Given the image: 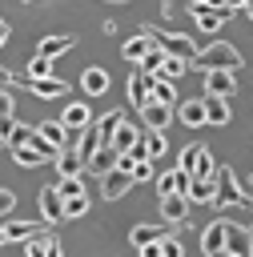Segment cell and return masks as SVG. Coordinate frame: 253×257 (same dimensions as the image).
<instances>
[{"instance_id": "obj_1", "label": "cell", "mask_w": 253, "mask_h": 257, "mask_svg": "<svg viewBox=\"0 0 253 257\" xmlns=\"http://www.w3.org/2000/svg\"><path fill=\"white\" fill-rule=\"evenodd\" d=\"M193 68H201V72H209V68H229V72H241V68H245V60H241V52H237L233 44H225V40H213V44L197 48V56H193Z\"/></svg>"}, {"instance_id": "obj_2", "label": "cell", "mask_w": 253, "mask_h": 257, "mask_svg": "<svg viewBox=\"0 0 253 257\" xmlns=\"http://www.w3.org/2000/svg\"><path fill=\"white\" fill-rule=\"evenodd\" d=\"M213 181H217V197H213V205H237V209H253V197L237 185V173L229 169V165H221L217 173H213Z\"/></svg>"}, {"instance_id": "obj_3", "label": "cell", "mask_w": 253, "mask_h": 257, "mask_svg": "<svg viewBox=\"0 0 253 257\" xmlns=\"http://www.w3.org/2000/svg\"><path fill=\"white\" fill-rule=\"evenodd\" d=\"M149 28V36L169 52V56H181V60H189L193 64V56H197V44H193V36H185V32H161L157 24H145Z\"/></svg>"}, {"instance_id": "obj_4", "label": "cell", "mask_w": 253, "mask_h": 257, "mask_svg": "<svg viewBox=\"0 0 253 257\" xmlns=\"http://www.w3.org/2000/svg\"><path fill=\"white\" fill-rule=\"evenodd\" d=\"M177 169H185L189 177H213V173H217L213 153H209L205 145H189V149H181V165H177Z\"/></svg>"}, {"instance_id": "obj_5", "label": "cell", "mask_w": 253, "mask_h": 257, "mask_svg": "<svg viewBox=\"0 0 253 257\" xmlns=\"http://www.w3.org/2000/svg\"><path fill=\"white\" fill-rule=\"evenodd\" d=\"M189 16H193V24H197L201 32H217V28L233 16V8H209L205 0H193V4H189Z\"/></svg>"}, {"instance_id": "obj_6", "label": "cell", "mask_w": 253, "mask_h": 257, "mask_svg": "<svg viewBox=\"0 0 253 257\" xmlns=\"http://www.w3.org/2000/svg\"><path fill=\"white\" fill-rule=\"evenodd\" d=\"M129 189H133V173H129V169L112 165L108 173H100V197H104V201H116V197H124Z\"/></svg>"}, {"instance_id": "obj_7", "label": "cell", "mask_w": 253, "mask_h": 257, "mask_svg": "<svg viewBox=\"0 0 253 257\" xmlns=\"http://www.w3.org/2000/svg\"><path fill=\"white\" fill-rule=\"evenodd\" d=\"M16 84H24L32 96H44V100H52V96H68V84L64 80H56V76H20Z\"/></svg>"}, {"instance_id": "obj_8", "label": "cell", "mask_w": 253, "mask_h": 257, "mask_svg": "<svg viewBox=\"0 0 253 257\" xmlns=\"http://www.w3.org/2000/svg\"><path fill=\"white\" fill-rule=\"evenodd\" d=\"M153 76H157V72H145L141 64L129 72V80H124V92H129V100H133L137 108H141V104L153 96Z\"/></svg>"}, {"instance_id": "obj_9", "label": "cell", "mask_w": 253, "mask_h": 257, "mask_svg": "<svg viewBox=\"0 0 253 257\" xmlns=\"http://www.w3.org/2000/svg\"><path fill=\"white\" fill-rule=\"evenodd\" d=\"M36 205H40V221H48V225H60L64 221V197L56 193V185H44Z\"/></svg>"}, {"instance_id": "obj_10", "label": "cell", "mask_w": 253, "mask_h": 257, "mask_svg": "<svg viewBox=\"0 0 253 257\" xmlns=\"http://www.w3.org/2000/svg\"><path fill=\"white\" fill-rule=\"evenodd\" d=\"M161 201V221H169V225H181L185 217H189V197L185 193H165V197H157Z\"/></svg>"}, {"instance_id": "obj_11", "label": "cell", "mask_w": 253, "mask_h": 257, "mask_svg": "<svg viewBox=\"0 0 253 257\" xmlns=\"http://www.w3.org/2000/svg\"><path fill=\"white\" fill-rule=\"evenodd\" d=\"M233 76L237 72H229V68H209L205 72V96H233V88H237Z\"/></svg>"}, {"instance_id": "obj_12", "label": "cell", "mask_w": 253, "mask_h": 257, "mask_svg": "<svg viewBox=\"0 0 253 257\" xmlns=\"http://www.w3.org/2000/svg\"><path fill=\"white\" fill-rule=\"evenodd\" d=\"M225 253H233V257H249L253 253V237H249V229L245 225H225Z\"/></svg>"}, {"instance_id": "obj_13", "label": "cell", "mask_w": 253, "mask_h": 257, "mask_svg": "<svg viewBox=\"0 0 253 257\" xmlns=\"http://www.w3.org/2000/svg\"><path fill=\"white\" fill-rule=\"evenodd\" d=\"M141 120H145V128H169L173 104H165V100H145V104H141Z\"/></svg>"}, {"instance_id": "obj_14", "label": "cell", "mask_w": 253, "mask_h": 257, "mask_svg": "<svg viewBox=\"0 0 253 257\" xmlns=\"http://www.w3.org/2000/svg\"><path fill=\"white\" fill-rule=\"evenodd\" d=\"M225 225H229V217H217V221H209L205 225V233H201V253H225Z\"/></svg>"}, {"instance_id": "obj_15", "label": "cell", "mask_w": 253, "mask_h": 257, "mask_svg": "<svg viewBox=\"0 0 253 257\" xmlns=\"http://www.w3.org/2000/svg\"><path fill=\"white\" fill-rule=\"evenodd\" d=\"M153 181H157V197H165V193H185L193 177H189L185 169H165V173H157Z\"/></svg>"}, {"instance_id": "obj_16", "label": "cell", "mask_w": 253, "mask_h": 257, "mask_svg": "<svg viewBox=\"0 0 253 257\" xmlns=\"http://www.w3.org/2000/svg\"><path fill=\"white\" fill-rule=\"evenodd\" d=\"M44 253H60V237L56 233H32L24 237V257H44Z\"/></svg>"}, {"instance_id": "obj_17", "label": "cell", "mask_w": 253, "mask_h": 257, "mask_svg": "<svg viewBox=\"0 0 253 257\" xmlns=\"http://www.w3.org/2000/svg\"><path fill=\"white\" fill-rule=\"evenodd\" d=\"M173 112H177V120H181V124H189V128H201V124H205V96L181 100Z\"/></svg>"}, {"instance_id": "obj_18", "label": "cell", "mask_w": 253, "mask_h": 257, "mask_svg": "<svg viewBox=\"0 0 253 257\" xmlns=\"http://www.w3.org/2000/svg\"><path fill=\"white\" fill-rule=\"evenodd\" d=\"M88 165H84V157L76 153V145H64L60 153H56V177H72V173H84Z\"/></svg>"}, {"instance_id": "obj_19", "label": "cell", "mask_w": 253, "mask_h": 257, "mask_svg": "<svg viewBox=\"0 0 253 257\" xmlns=\"http://www.w3.org/2000/svg\"><path fill=\"white\" fill-rule=\"evenodd\" d=\"M185 197H189L193 205H213V197H217V181H213V177H193L189 189H185Z\"/></svg>"}, {"instance_id": "obj_20", "label": "cell", "mask_w": 253, "mask_h": 257, "mask_svg": "<svg viewBox=\"0 0 253 257\" xmlns=\"http://www.w3.org/2000/svg\"><path fill=\"white\" fill-rule=\"evenodd\" d=\"M149 44H153V36H149V28H141L137 36H129V40L120 44V56H124L129 64H141V56L149 52Z\"/></svg>"}, {"instance_id": "obj_21", "label": "cell", "mask_w": 253, "mask_h": 257, "mask_svg": "<svg viewBox=\"0 0 253 257\" xmlns=\"http://www.w3.org/2000/svg\"><path fill=\"white\" fill-rule=\"evenodd\" d=\"M60 120H64L68 133H80V128L92 120V108H88L84 100H72V104H64V116H60Z\"/></svg>"}, {"instance_id": "obj_22", "label": "cell", "mask_w": 253, "mask_h": 257, "mask_svg": "<svg viewBox=\"0 0 253 257\" xmlns=\"http://www.w3.org/2000/svg\"><path fill=\"white\" fill-rule=\"evenodd\" d=\"M36 133H40L48 145H56V149L72 145V137H68V128H64V120H60V116H56V120H40V124H36Z\"/></svg>"}, {"instance_id": "obj_23", "label": "cell", "mask_w": 253, "mask_h": 257, "mask_svg": "<svg viewBox=\"0 0 253 257\" xmlns=\"http://www.w3.org/2000/svg\"><path fill=\"white\" fill-rule=\"evenodd\" d=\"M72 44H76V36H68V32H64V36H40L36 52H40V56H48V60H56V56H60V52H68Z\"/></svg>"}, {"instance_id": "obj_24", "label": "cell", "mask_w": 253, "mask_h": 257, "mask_svg": "<svg viewBox=\"0 0 253 257\" xmlns=\"http://www.w3.org/2000/svg\"><path fill=\"white\" fill-rule=\"evenodd\" d=\"M229 96H205V124H229Z\"/></svg>"}, {"instance_id": "obj_25", "label": "cell", "mask_w": 253, "mask_h": 257, "mask_svg": "<svg viewBox=\"0 0 253 257\" xmlns=\"http://www.w3.org/2000/svg\"><path fill=\"white\" fill-rule=\"evenodd\" d=\"M72 145H76V153H80V157H84V165H88V157L100 149V133H96V124L88 120V124L76 133V141H72Z\"/></svg>"}, {"instance_id": "obj_26", "label": "cell", "mask_w": 253, "mask_h": 257, "mask_svg": "<svg viewBox=\"0 0 253 257\" xmlns=\"http://www.w3.org/2000/svg\"><path fill=\"white\" fill-rule=\"evenodd\" d=\"M165 229H173V225H169V221H165V225H137V229L129 233V241H133V249H141V245L161 241V237H165Z\"/></svg>"}, {"instance_id": "obj_27", "label": "cell", "mask_w": 253, "mask_h": 257, "mask_svg": "<svg viewBox=\"0 0 253 257\" xmlns=\"http://www.w3.org/2000/svg\"><path fill=\"white\" fill-rule=\"evenodd\" d=\"M137 141H141V128H133V124H129V120H120V124H116V133H112V141H108V145H112V149H116V153H129V149H133V145H137Z\"/></svg>"}, {"instance_id": "obj_28", "label": "cell", "mask_w": 253, "mask_h": 257, "mask_svg": "<svg viewBox=\"0 0 253 257\" xmlns=\"http://www.w3.org/2000/svg\"><path fill=\"white\" fill-rule=\"evenodd\" d=\"M80 88H84L88 96H100V92L108 88V72H104V68H84V76H80Z\"/></svg>"}, {"instance_id": "obj_29", "label": "cell", "mask_w": 253, "mask_h": 257, "mask_svg": "<svg viewBox=\"0 0 253 257\" xmlns=\"http://www.w3.org/2000/svg\"><path fill=\"white\" fill-rule=\"evenodd\" d=\"M116 157H120V153H116L112 145H100V149L88 157V169H96V177H100V173H108V169L116 165Z\"/></svg>"}, {"instance_id": "obj_30", "label": "cell", "mask_w": 253, "mask_h": 257, "mask_svg": "<svg viewBox=\"0 0 253 257\" xmlns=\"http://www.w3.org/2000/svg\"><path fill=\"white\" fill-rule=\"evenodd\" d=\"M120 120H124V112H120V108H108V112H104V116L96 120V133H100V145H108V141H112V133H116V124H120Z\"/></svg>"}, {"instance_id": "obj_31", "label": "cell", "mask_w": 253, "mask_h": 257, "mask_svg": "<svg viewBox=\"0 0 253 257\" xmlns=\"http://www.w3.org/2000/svg\"><path fill=\"white\" fill-rule=\"evenodd\" d=\"M149 100H165V104H177V88H173V80L157 72V76H153V96H149Z\"/></svg>"}, {"instance_id": "obj_32", "label": "cell", "mask_w": 253, "mask_h": 257, "mask_svg": "<svg viewBox=\"0 0 253 257\" xmlns=\"http://www.w3.org/2000/svg\"><path fill=\"white\" fill-rule=\"evenodd\" d=\"M141 141H145V149H149V157L157 161V157H165V149H169V141H165V133L161 128H145L141 133Z\"/></svg>"}, {"instance_id": "obj_33", "label": "cell", "mask_w": 253, "mask_h": 257, "mask_svg": "<svg viewBox=\"0 0 253 257\" xmlns=\"http://www.w3.org/2000/svg\"><path fill=\"white\" fill-rule=\"evenodd\" d=\"M12 157H16L20 169H36V165H44V157H40L32 145H12Z\"/></svg>"}, {"instance_id": "obj_34", "label": "cell", "mask_w": 253, "mask_h": 257, "mask_svg": "<svg viewBox=\"0 0 253 257\" xmlns=\"http://www.w3.org/2000/svg\"><path fill=\"white\" fill-rule=\"evenodd\" d=\"M88 205H92V197H88V193L64 197V221H68V217H84V213H88Z\"/></svg>"}, {"instance_id": "obj_35", "label": "cell", "mask_w": 253, "mask_h": 257, "mask_svg": "<svg viewBox=\"0 0 253 257\" xmlns=\"http://www.w3.org/2000/svg\"><path fill=\"white\" fill-rule=\"evenodd\" d=\"M56 193H60V197H76V193H84V177H80V173H72V177H56Z\"/></svg>"}, {"instance_id": "obj_36", "label": "cell", "mask_w": 253, "mask_h": 257, "mask_svg": "<svg viewBox=\"0 0 253 257\" xmlns=\"http://www.w3.org/2000/svg\"><path fill=\"white\" fill-rule=\"evenodd\" d=\"M161 60H165V48L153 40V44H149V52L141 56V68H145V72H161Z\"/></svg>"}, {"instance_id": "obj_37", "label": "cell", "mask_w": 253, "mask_h": 257, "mask_svg": "<svg viewBox=\"0 0 253 257\" xmlns=\"http://www.w3.org/2000/svg\"><path fill=\"white\" fill-rule=\"evenodd\" d=\"M157 177V165H153V157H141V161H133V185H141V181H153Z\"/></svg>"}, {"instance_id": "obj_38", "label": "cell", "mask_w": 253, "mask_h": 257, "mask_svg": "<svg viewBox=\"0 0 253 257\" xmlns=\"http://www.w3.org/2000/svg\"><path fill=\"white\" fill-rule=\"evenodd\" d=\"M185 68H189V60H181V56H169V52H165V60H161V76L177 80V76H181Z\"/></svg>"}, {"instance_id": "obj_39", "label": "cell", "mask_w": 253, "mask_h": 257, "mask_svg": "<svg viewBox=\"0 0 253 257\" xmlns=\"http://www.w3.org/2000/svg\"><path fill=\"white\" fill-rule=\"evenodd\" d=\"M40 225H32V221H12V225H4V233H8V241H24V237H32Z\"/></svg>"}, {"instance_id": "obj_40", "label": "cell", "mask_w": 253, "mask_h": 257, "mask_svg": "<svg viewBox=\"0 0 253 257\" xmlns=\"http://www.w3.org/2000/svg\"><path fill=\"white\" fill-rule=\"evenodd\" d=\"M32 133H36L32 124H20V120H16V124H12V133H8V149H12V145H28V141H32Z\"/></svg>"}, {"instance_id": "obj_41", "label": "cell", "mask_w": 253, "mask_h": 257, "mask_svg": "<svg viewBox=\"0 0 253 257\" xmlns=\"http://www.w3.org/2000/svg\"><path fill=\"white\" fill-rule=\"evenodd\" d=\"M28 76H52V60H48V56H40V52H36V56H32V60H28Z\"/></svg>"}, {"instance_id": "obj_42", "label": "cell", "mask_w": 253, "mask_h": 257, "mask_svg": "<svg viewBox=\"0 0 253 257\" xmlns=\"http://www.w3.org/2000/svg\"><path fill=\"white\" fill-rule=\"evenodd\" d=\"M161 253L165 257H181V241L177 237H161Z\"/></svg>"}, {"instance_id": "obj_43", "label": "cell", "mask_w": 253, "mask_h": 257, "mask_svg": "<svg viewBox=\"0 0 253 257\" xmlns=\"http://www.w3.org/2000/svg\"><path fill=\"white\" fill-rule=\"evenodd\" d=\"M12 205H16V193H12V189H0V217L12 213Z\"/></svg>"}, {"instance_id": "obj_44", "label": "cell", "mask_w": 253, "mask_h": 257, "mask_svg": "<svg viewBox=\"0 0 253 257\" xmlns=\"http://www.w3.org/2000/svg\"><path fill=\"white\" fill-rule=\"evenodd\" d=\"M12 108H16L12 92H8V88H0V116H12Z\"/></svg>"}, {"instance_id": "obj_45", "label": "cell", "mask_w": 253, "mask_h": 257, "mask_svg": "<svg viewBox=\"0 0 253 257\" xmlns=\"http://www.w3.org/2000/svg\"><path fill=\"white\" fill-rule=\"evenodd\" d=\"M16 116H0V149H8V133H12Z\"/></svg>"}, {"instance_id": "obj_46", "label": "cell", "mask_w": 253, "mask_h": 257, "mask_svg": "<svg viewBox=\"0 0 253 257\" xmlns=\"http://www.w3.org/2000/svg\"><path fill=\"white\" fill-rule=\"evenodd\" d=\"M12 84H16V76H12L8 68H0V88H12Z\"/></svg>"}, {"instance_id": "obj_47", "label": "cell", "mask_w": 253, "mask_h": 257, "mask_svg": "<svg viewBox=\"0 0 253 257\" xmlns=\"http://www.w3.org/2000/svg\"><path fill=\"white\" fill-rule=\"evenodd\" d=\"M205 4H209V8H229L225 0H205Z\"/></svg>"}, {"instance_id": "obj_48", "label": "cell", "mask_w": 253, "mask_h": 257, "mask_svg": "<svg viewBox=\"0 0 253 257\" xmlns=\"http://www.w3.org/2000/svg\"><path fill=\"white\" fill-rule=\"evenodd\" d=\"M225 4H229L233 12H237V8H245V0H225Z\"/></svg>"}, {"instance_id": "obj_49", "label": "cell", "mask_w": 253, "mask_h": 257, "mask_svg": "<svg viewBox=\"0 0 253 257\" xmlns=\"http://www.w3.org/2000/svg\"><path fill=\"white\" fill-rule=\"evenodd\" d=\"M4 40H8V24H0V44H4Z\"/></svg>"}, {"instance_id": "obj_50", "label": "cell", "mask_w": 253, "mask_h": 257, "mask_svg": "<svg viewBox=\"0 0 253 257\" xmlns=\"http://www.w3.org/2000/svg\"><path fill=\"white\" fill-rule=\"evenodd\" d=\"M245 12H249V20H253V0H245Z\"/></svg>"}, {"instance_id": "obj_51", "label": "cell", "mask_w": 253, "mask_h": 257, "mask_svg": "<svg viewBox=\"0 0 253 257\" xmlns=\"http://www.w3.org/2000/svg\"><path fill=\"white\" fill-rule=\"evenodd\" d=\"M161 12H165V16H169V0H161Z\"/></svg>"}, {"instance_id": "obj_52", "label": "cell", "mask_w": 253, "mask_h": 257, "mask_svg": "<svg viewBox=\"0 0 253 257\" xmlns=\"http://www.w3.org/2000/svg\"><path fill=\"white\" fill-rule=\"evenodd\" d=\"M4 241H8V233H4V229H0V245H4Z\"/></svg>"}, {"instance_id": "obj_53", "label": "cell", "mask_w": 253, "mask_h": 257, "mask_svg": "<svg viewBox=\"0 0 253 257\" xmlns=\"http://www.w3.org/2000/svg\"><path fill=\"white\" fill-rule=\"evenodd\" d=\"M108 4H129V0H108Z\"/></svg>"}, {"instance_id": "obj_54", "label": "cell", "mask_w": 253, "mask_h": 257, "mask_svg": "<svg viewBox=\"0 0 253 257\" xmlns=\"http://www.w3.org/2000/svg\"><path fill=\"white\" fill-rule=\"evenodd\" d=\"M249 237H253V225H249Z\"/></svg>"}, {"instance_id": "obj_55", "label": "cell", "mask_w": 253, "mask_h": 257, "mask_svg": "<svg viewBox=\"0 0 253 257\" xmlns=\"http://www.w3.org/2000/svg\"><path fill=\"white\" fill-rule=\"evenodd\" d=\"M0 24H4V20H0Z\"/></svg>"}, {"instance_id": "obj_56", "label": "cell", "mask_w": 253, "mask_h": 257, "mask_svg": "<svg viewBox=\"0 0 253 257\" xmlns=\"http://www.w3.org/2000/svg\"><path fill=\"white\" fill-rule=\"evenodd\" d=\"M189 4H193V0H189Z\"/></svg>"}]
</instances>
